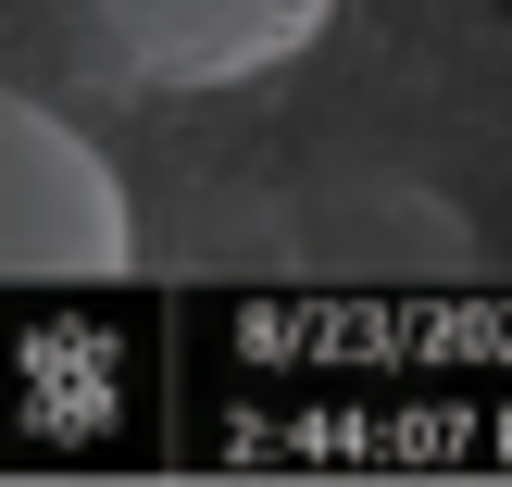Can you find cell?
<instances>
[{
	"label": "cell",
	"instance_id": "obj_1",
	"mask_svg": "<svg viewBox=\"0 0 512 487\" xmlns=\"http://www.w3.org/2000/svg\"><path fill=\"white\" fill-rule=\"evenodd\" d=\"M138 263V225H125V188L63 113H38L25 88H0V275H125Z\"/></svg>",
	"mask_w": 512,
	"mask_h": 487
},
{
	"label": "cell",
	"instance_id": "obj_2",
	"mask_svg": "<svg viewBox=\"0 0 512 487\" xmlns=\"http://www.w3.org/2000/svg\"><path fill=\"white\" fill-rule=\"evenodd\" d=\"M338 0H75L88 50L125 75V88H250V75L300 63L325 38Z\"/></svg>",
	"mask_w": 512,
	"mask_h": 487
}]
</instances>
